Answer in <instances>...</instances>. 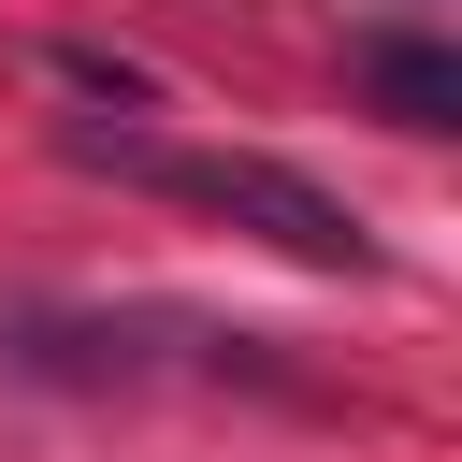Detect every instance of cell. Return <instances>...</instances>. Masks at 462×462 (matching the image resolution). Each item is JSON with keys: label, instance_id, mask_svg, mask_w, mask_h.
<instances>
[{"label": "cell", "instance_id": "2", "mask_svg": "<svg viewBox=\"0 0 462 462\" xmlns=\"http://www.w3.org/2000/svg\"><path fill=\"white\" fill-rule=\"evenodd\" d=\"M346 72H361V101H375L390 130H462V58H448V43H419V29H361Z\"/></svg>", "mask_w": 462, "mask_h": 462}, {"label": "cell", "instance_id": "1", "mask_svg": "<svg viewBox=\"0 0 462 462\" xmlns=\"http://www.w3.org/2000/svg\"><path fill=\"white\" fill-rule=\"evenodd\" d=\"M58 144H72L87 173H130V188L188 202V217H231L245 245H274V260H303V274H375V231H361L318 173H289V159H245V144H159V130H101V116H58Z\"/></svg>", "mask_w": 462, "mask_h": 462}]
</instances>
